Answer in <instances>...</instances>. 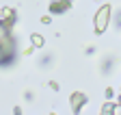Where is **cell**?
Masks as SVG:
<instances>
[{
    "mask_svg": "<svg viewBox=\"0 0 121 115\" xmlns=\"http://www.w3.org/2000/svg\"><path fill=\"white\" fill-rule=\"evenodd\" d=\"M112 109H115L112 104H104L102 106V113H112Z\"/></svg>",
    "mask_w": 121,
    "mask_h": 115,
    "instance_id": "8",
    "label": "cell"
},
{
    "mask_svg": "<svg viewBox=\"0 0 121 115\" xmlns=\"http://www.w3.org/2000/svg\"><path fill=\"white\" fill-rule=\"evenodd\" d=\"M30 44H33L35 48H41V46H43V37L37 35V33H33V35H30Z\"/></svg>",
    "mask_w": 121,
    "mask_h": 115,
    "instance_id": "6",
    "label": "cell"
},
{
    "mask_svg": "<svg viewBox=\"0 0 121 115\" xmlns=\"http://www.w3.org/2000/svg\"><path fill=\"white\" fill-rule=\"evenodd\" d=\"M112 113H115V115H119V113H121V102H119V104H117V106L112 109Z\"/></svg>",
    "mask_w": 121,
    "mask_h": 115,
    "instance_id": "9",
    "label": "cell"
},
{
    "mask_svg": "<svg viewBox=\"0 0 121 115\" xmlns=\"http://www.w3.org/2000/svg\"><path fill=\"white\" fill-rule=\"evenodd\" d=\"M0 22L11 28V26L15 24V11H13L11 7H2V9H0Z\"/></svg>",
    "mask_w": 121,
    "mask_h": 115,
    "instance_id": "3",
    "label": "cell"
},
{
    "mask_svg": "<svg viewBox=\"0 0 121 115\" xmlns=\"http://www.w3.org/2000/svg\"><path fill=\"white\" fill-rule=\"evenodd\" d=\"M71 111L73 113H80V109H82V104L86 102V96L84 93H80V91H76V93H71Z\"/></svg>",
    "mask_w": 121,
    "mask_h": 115,
    "instance_id": "5",
    "label": "cell"
},
{
    "mask_svg": "<svg viewBox=\"0 0 121 115\" xmlns=\"http://www.w3.org/2000/svg\"><path fill=\"white\" fill-rule=\"evenodd\" d=\"M71 9V0H52L50 2V13H65Z\"/></svg>",
    "mask_w": 121,
    "mask_h": 115,
    "instance_id": "4",
    "label": "cell"
},
{
    "mask_svg": "<svg viewBox=\"0 0 121 115\" xmlns=\"http://www.w3.org/2000/svg\"><path fill=\"white\" fill-rule=\"evenodd\" d=\"M4 39H9V26H4L2 22H0V44H2Z\"/></svg>",
    "mask_w": 121,
    "mask_h": 115,
    "instance_id": "7",
    "label": "cell"
},
{
    "mask_svg": "<svg viewBox=\"0 0 121 115\" xmlns=\"http://www.w3.org/2000/svg\"><path fill=\"white\" fill-rule=\"evenodd\" d=\"M110 13H112L110 5H104V7H99V9H97V13H95V33H97V35H102L106 28H108Z\"/></svg>",
    "mask_w": 121,
    "mask_h": 115,
    "instance_id": "1",
    "label": "cell"
},
{
    "mask_svg": "<svg viewBox=\"0 0 121 115\" xmlns=\"http://www.w3.org/2000/svg\"><path fill=\"white\" fill-rule=\"evenodd\" d=\"M15 56V46H13V39H4L2 44H0V65H7L13 61Z\"/></svg>",
    "mask_w": 121,
    "mask_h": 115,
    "instance_id": "2",
    "label": "cell"
},
{
    "mask_svg": "<svg viewBox=\"0 0 121 115\" xmlns=\"http://www.w3.org/2000/svg\"><path fill=\"white\" fill-rule=\"evenodd\" d=\"M41 24H50V15H43L41 18Z\"/></svg>",
    "mask_w": 121,
    "mask_h": 115,
    "instance_id": "10",
    "label": "cell"
}]
</instances>
